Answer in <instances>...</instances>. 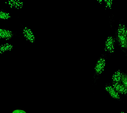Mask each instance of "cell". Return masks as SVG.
<instances>
[{"label":"cell","mask_w":127,"mask_h":113,"mask_svg":"<svg viewBox=\"0 0 127 113\" xmlns=\"http://www.w3.org/2000/svg\"><path fill=\"white\" fill-rule=\"evenodd\" d=\"M117 37L120 46L123 48H127V28L124 24L119 25Z\"/></svg>","instance_id":"cell-1"},{"label":"cell","mask_w":127,"mask_h":113,"mask_svg":"<svg viewBox=\"0 0 127 113\" xmlns=\"http://www.w3.org/2000/svg\"><path fill=\"white\" fill-rule=\"evenodd\" d=\"M106 65V60L104 57H101L98 59L95 64L94 70L96 75H99L104 71Z\"/></svg>","instance_id":"cell-2"},{"label":"cell","mask_w":127,"mask_h":113,"mask_svg":"<svg viewBox=\"0 0 127 113\" xmlns=\"http://www.w3.org/2000/svg\"><path fill=\"white\" fill-rule=\"evenodd\" d=\"M105 50L109 53L114 52L115 48V40L112 36H109L106 38L105 45Z\"/></svg>","instance_id":"cell-3"},{"label":"cell","mask_w":127,"mask_h":113,"mask_svg":"<svg viewBox=\"0 0 127 113\" xmlns=\"http://www.w3.org/2000/svg\"><path fill=\"white\" fill-rule=\"evenodd\" d=\"M104 89L108 92L110 96L113 99L120 101L121 100V96L120 94L117 92L112 85L110 84H106L105 86Z\"/></svg>","instance_id":"cell-4"},{"label":"cell","mask_w":127,"mask_h":113,"mask_svg":"<svg viewBox=\"0 0 127 113\" xmlns=\"http://www.w3.org/2000/svg\"><path fill=\"white\" fill-rule=\"evenodd\" d=\"M23 34L25 38L31 43L35 42V38L32 31L28 27H25L23 29Z\"/></svg>","instance_id":"cell-5"},{"label":"cell","mask_w":127,"mask_h":113,"mask_svg":"<svg viewBox=\"0 0 127 113\" xmlns=\"http://www.w3.org/2000/svg\"><path fill=\"white\" fill-rule=\"evenodd\" d=\"M112 86L119 94L127 96V90L124 85L121 83L112 82Z\"/></svg>","instance_id":"cell-6"},{"label":"cell","mask_w":127,"mask_h":113,"mask_svg":"<svg viewBox=\"0 0 127 113\" xmlns=\"http://www.w3.org/2000/svg\"><path fill=\"white\" fill-rule=\"evenodd\" d=\"M14 34L11 31L4 29H0V38L1 39L9 40L12 38Z\"/></svg>","instance_id":"cell-7"},{"label":"cell","mask_w":127,"mask_h":113,"mask_svg":"<svg viewBox=\"0 0 127 113\" xmlns=\"http://www.w3.org/2000/svg\"><path fill=\"white\" fill-rule=\"evenodd\" d=\"M8 4L11 8L20 9L22 7L23 3L20 0H10L8 2Z\"/></svg>","instance_id":"cell-8"},{"label":"cell","mask_w":127,"mask_h":113,"mask_svg":"<svg viewBox=\"0 0 127 113\" xmlns=\"http://www.w3.org/2000/svg\"><path fill=\"white\" fill-rule=\"evenodd\" d=\"M122 74L123 73L120 70L116 71L112 76V82L115 83H121Z\"/></svg>","instance_id":"cell-9"},{"label":"cell","mask_w":127,"mask_h":113,"mask_svg":"<svg viewBox=\"0 0 127 113\" xmlns=\"http://www.w3.org/2000/svg\"><path fill=\"white\" fill-rule=\"evenodd\" d=\"M12 49V45L9 43H6L2 45L0 47V53H2L6 51H11Z\"/></svg>","instance_id":"cell-10"},{"label":"cell","mask_w":127,"mask_h":113,"mask_svg":"<svg viewBox=\"0 0 127 113\" xmlns=\"http://www.w3.org/2000/svg\"><path fill=\"white\" fill-rule=\"evenodd\" d=\"M11 18V16L8 13L1 10L0 12V18L1 20H7Z\"/></svg>","instance_id":"cell-11"},{"label":"cell","mask_w":127,"mask_h":113,"mask_svg":"<svg viewBox=\"0 0 127 113\" xmlns=\"http://www.w3.org/2000/svg\"><path fill=\"white\" fill-rule=\"evenodd\" d=\"M121 81L127 90V74L123 73Z\"/></svg>","instance_id":"cell-12"},{"label":"cell","mask_w":127,"mask_h":113,"mask_svg":"<svg viewBox=\"0 0 127 113\" xmlns=\"http://www.w3.org/2000/svg\"><path fill=\"white\" fill-rule=\"evenodd\" d=\"M104 1L106 7L108 8H111L113 4V1L112 0H105Z\"/></svg>","instance_id":"cell-13"},{"label":"cell","mask_w":127,"mask_h":113,"mask_svg":"<svg viewBox=\"0 0 127 113\" xmlns=\"http://www.w3.org/2000/svg\"><path fill=\"white\" fill-rule=\"evenodd\" d=\"M12 113H27L25 111L21 110H15Z\"/></svg>","instance_id":"cell-14"},{"label":"cell","mask_w":127,"mask_h":113,"mask_svg":"<svg viewBox=\"0 0 127 113\" xmlns=\"http://www.w3.org/2000/svg\"><path fill=\"white\" fill-rule=\"evenodd\" d=\"M120 113H125V112H124V111H122V112H121Z\"/></svg>","instance_id":"cell-15"}]
</instances>
